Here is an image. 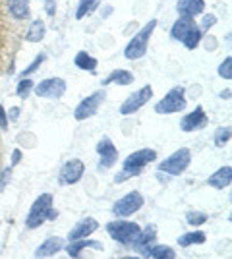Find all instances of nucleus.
<instances>
[{"label": "nucleus", "mask_w": 232, "mask_h": 259, "mask_svg": "<svg viewBox=\"0 0 232 259\" xmlns=\"http://www.w3.org/2000/svg\"><path fill=\"white\" fill-rule=\"evenodd\" d=\"M33 87H35V83L29 79V77H23V79H20L18 87H16V93H18V97L27 99V95L31 93V89H33Z\"/></svg>", "instance_id": "31"}, {"label": "nucleus", "mask_w": 232, "mask_h": 259, "mask_svg": "<svg viewBox=\"0 0 232 259\" xmlns=\"http://www.w3.org/2000/svg\"><path fill=\"white\" fill-rule=\"evenodd\" d=\"M153 244H155V227H147L144 234H140V236L135 238V242H133L132 246L142 255H151V251L155 248Z\"/></svg>", "instance_id": "17"}, {"label": "nucleus", "mask_w": 232, "mask_h": 259, "mask_svg": "<svg viewBox=\"0 0 232 259\" xmlns=\"http://www.w3.org/2000/svg\"><path fill=\"white\" fill-rule=\"evenodd\" d=\"M205 242V232H188V234H182V236L178 238V244L182 246V248H188L192 244H203Z\"/></svg>", "instance_id": "27"}, {"label": "nucleus", "mask_w": 232, "mask_h": 259, "mask_svg": "<svg viewBox=\"0 0 232 259\" xmlns=\"http://www.w3.org/2000/svg\"><path fill=\"white\" fill-rule=\"evenodd\" d=\"M111 83L130 85V83H133V74L128 70H112L111 74L103 79V85H111Z\"/></svg>", "instance_id": "23"}, {"label": "nucleus", "mask_w": 232, "mask_h": 259, "mask_svg": "<svg viewBox=\"0 0 232 259\" xmlns=\"http://www.w3.org/2000/svg\"><path fill=\"white\" fill-rule=\"evenodd\" d=\"M85 172V164L79 159H72V161L64 162V166L60 168V176L58 180L62 186H72V184H77L81 180V176Z\"/></svg>", "instance_id": "11"}, {"label": "nucleus", "mask_w": 232, "mask_h": 259, "mask_svg": "<svg viewBox=\"0 0 232 259\" xmlns=\"http://www.w3.org/2000/svg\"><path fill=\"white\" fill-rule=\"evenodd\" d=\"M190 162H192V153H190V149L182 147V149L172 153L168 159L159 162V170L170 174V176H178V174H182L188 168Z\"/></svg>", "instance_id": "6"}, {"label": "nucleus", "mask_w": 232, "mask_h": 259, "mask_svg": "<svg viewBox=\"0 0 232 259\" xmlns=\"http://www.w3.org/2000/svg\"><path fill=\"white\" fill-rule=\"evenodd\" d=\"M64 246V242H62V238H47L43 244L37 248L35 251V255L37 259H44V257H51V255H55L56 251H60Z\"/></svg>", "instance_id": "18"}, {"label": "nucleus", "mask_w": 232, "mask_h": 259, "mask_svg": "<svg viewBox=\"0 0 232 259\" xmlns=\"http://www.w3.org/2000/svg\"><path fill=\"white\" fill-rule=\"evenodd\" d=\"M144 207V195L140 192H130L126 194L122 199H118L114 207H112V213L116 217H128L133 215L135 211H140Z\"/></svg>", "instance_id": "10"}, {"label": "nucleus", "mask_w": 232, "mask_h": 259, "mask_svg": "<svg viewBox=\"0 0 232 259\" xmlns=\"http://www.w3.org/2000/svg\"><path fill=\"white\" fill-rule=\"evenodd\" d=\"M232 182V168L230 166H222L219 168L215 174H211L207 184H209L211 188H217V190H224V188H228Z\"/></svg>", "instance_id": "19"}, {"label": "nucleus", "mask_w": 232, "mask_h": 259, "mask_svg": "<svg viewBox=\"0 0 232 259\" xmlns=\"http://www.w3.org/2000/svg\"><path fill=\"white\" fill-rule=\"evenodd\" d=\"M196 25L194 22V18H184V16H180L174 25H172V29H170V37L174 39V41H184V37L188 35V31Z\"/></svg>", "instance_id": "21"}, {"label": "nucleus", "mask_w": 232, "mask_h": 259, "mask_svg": "<svg viewBox=\"0 0 232 259\" xmlns=\"http://www.w3.org/2000/svg\"><path fill=\"white\" fill-rule=\"evenodd\" d=\"M107 232L111 234L116 242H120L124 246H132L135 238L142 234V228L137 223H130V221H114L107 225Z\"/></svg>", "instance_id": "4"}, {"label": "nucleus", "mask_w": 232, "mask_h": 259, "mask_svg": "<svg viewBox=\"0 0 232 259\" xmlns=\"http://www.w3.org/2000/svg\"><path fill=\"white\" fill-rule=\"evenodd\" d=\"M153 161H157V151H153V149H140V151L126 157L124 168H144V166H147L149 162Z\"/></svg>", "instance_id": "14"}, {"label": "nucleus", "mask_w": 232, "mask_h": 259, "mask_svg": "<svg viewBox=\"0 0 232 259\" xmlns=\"http://www.w3.org/2000/svg\"><path fill=\"white\" fill-rule=\"evenodd\" d=\"M105 97H107L105 91H95L93 95H89L87 99H83L76 107V110H74V118H76L77 122H81V120H87V118H91V116H95L99 107L103 105Z\"/></svg>", "instance_id": "8"}, {"label": "nucleus", "mask_w": 232, "mask_h": 259, "mask_svg": "<svg viewBox=\"0 0 232 259\" xmlns=\"http://www.w3.org/2000/svg\"><path fill=\"white\" fill-rule=\"evenodd\" d=\"M201 37H203V31L199 29L198 25H194L192 29L188 31V35L184 37V47L188 49V51H194V49H198L199 47V43H201Z\"/></svg>", "instance_id": "26"}, {"label": "nucleus", "mask_w": 232, "mask_h": 259, "mask_svg": "<svg viewBox=\"0 0 232 259\" xmlns=\"http://www.w3.org/2000/svg\"><path fill=\"white\" fill-rule=\"evenodd\" d=\"M155 27H157V20H149L140 31L133 35L132 41L126 45V49H124V56L128 60H140L142 56H145L147 47H149V39L153 35Z\"/></svg>", "instance_id": "3"}, {"label": "nucleus", "mask_w": 232, "mask_h": 259, "mask_svg": "<svg viewBox=\"0 0 232 259\" xmlns=\"http://www.w3.org/2000/svg\"><path fill=\"white\" fill-rule=\"evenodd\" d=\"M35 95L44 99H60L66 93V81L62 77H47L33 87Z\"/></svg>", "instance_id": "9"}, {"label": "nucleus", "mask_w": 232, "mask_h": 259, "mask_svg": "<svg viewBox=\"0 0 232 259\" xmlns=\"http://www.w3.org/2000/svg\"><path fill=\"white\" fill-rule=\"evenodd\" d=\"M215 145L217 147H224L228 141H230V128L228 126H222V128H219L217 132H215Z\"/></svg>", "instance_id": "30"}, {"label": "nucleus", "mask_w": 232, "mask_h": 259, "mask_svg": "<svg viewBox=\"0 0 232 259\" xmlns=\"http://www.w3.org/2000/svg\"><path fill=\"white\" fill-rule=\"evenodd\" d=\"M232 58L230 56H226V58H224V62H222L221 66H219V76L222 77V79H228V81H230L232 79Z\"/></svg>", "instance_id": "33"}, {"label": "nucleus", "mask_w": 232, "mask_h": 259, "mask_svg": "<svg viewBox=\"0 0 232 259\" xmlns=\"http://www.w3.org/2000/svg\"><path fill=\"white\" fill-rule=\"evenodd\" d=\"M44 10H47V16L55 18V14H56V0H44Z\"/></svg>", "instance_id": "37"}, {"label": "nucleus", "mask_w": 232, "mask_h": 259, "mask_svg": "<svg viewBox=\"0 0 232 259\" xmlns=\"http://www.w3.org/2000/svg\"><path fill=\"white\" fill-rule=\"evenodd\" d=\"M55 197L51 194H43L39 195L37 199L33 201V205H31V211H29V215L25 219V225L27 228H37L41 227L44 221H53L56 219V211L55 207Z\"/></svg>", "instance_id": "2"}, {"label": "nucleus", "mask_w": 232, "mask_h": 259, "mask_svg": "<svg viewBox=\"0 0 232 259\" xmlns=\"http://www.w3.org/2000/svg\"><path fill=\"white\" fill-rule=\"evenodd\" d=\"M74 64L79 68V70H87V72H95V68H97V58H93L89 53L85 51H81V53L76 54V58H74Z\"/></svg>", "instance_id": "24"}, {"label": "nucleus", "mask_w": 232, "mask_h": 259, "mask_svg": "<svg viewBox=\"0 0 232 259\" xmlns=\"http://www.w3.org/2000/svg\"><path fill=\"white\" fill-rule=\"evenodd\" d=\"M6 114H8V120H18V118H20V108L12 107L10 110L6 112Z\"/></svg>", "instance_id": "39"}, {"label": "nucleus", "mask_w": 232, "mask_h": 259, "mask_svg": "<svg viewBox=\"0 0 232 259\" xmlns=\"http://www.w3.org/2000/svg\"><path fill=\"white\" fill-rule=\"evenodd\" d=\"M122 259H140V257H122Z\"/></svg>", "instance_id": "42"}, {"label": "nucleus", "mask_w": 232, "mask_h": 259, "mask_svg": "<svg viewBox=\"0 0 232 259\" xmlns=\"http://www.w3.org/2000/svg\"><path fill=\"white\" fill-rule=\"evenodd\" d=\"M25 35V22L14 20L8 0H0V77L10 76Z\"/></svg>", "instance_id": "1"}, {"label": "nucleus", "mask_w": 232, "mask_h": 259, "mask_svg": "<svg viewBox=\"0 0 232 259\" xmlns=\"http://www.w3.org/2000/svg\"><path fill=\"white\" fill-rule=\"evenodd\" d=\"M205 10V0H178L176 12L184 18H196Z\"/></svg>", "instance_id": "16"}, {"label": "nucleus", "mask_w": 232, "mask_h": 259, "mask_svg": "<svg viewBox=\"0 0 232 259\" xmlns=\"http://www.w3.org/2000/svg\"><path fill=\"white\" fill-rule=\"evenodd\" d=\"M186 108V93H184V87H172L165 97L161 99L157 105H155V112L157 114H174Z\"/></svg>", "instance_id": "5"}, {"label": "nucleus", "mask_w": 232, "mask_h": 259, "mask_svg": "<svg viewBox=\"0 0 232 259\" xmlns=\"http://www.w3.org/2000/svg\"><path fill=\"white\" fill-rule=\"evenodd\" d=\"M186 221H188L190 225H203V223H207V215L205 213H198V211H190L188 215H186Z\"/></svg>", "instance_id": "34"}, {"label": "nucleus", "mask_w": 232, "mask_h": 259, "mask_svg": "<svg viewBox=\"0 0 232 259\" xmlns=\"http://www.w3.org/2000/svg\"><path fill=\"white\" fill-rule=\"evenodd\" d=\"M99 228V223L95 221V219H83V221H79L76 227L70 230V234H68V240L70 242H74V240H83V238H87L89 234H93L95 230Z\"/></svg>", "instance_id": "15"}, {"label": "nucleus", "mask_w": 232, "mask_h": 259, "mask_svg": "<svg viewBox=\"0 0 232 259\" xmlns=\"http://www.w3.org/2000/svg\"><path fill=\"white\" fill-rule=\"evenodd\" d=\"M153 259H176V253L170 246H155L151 251Z\"/></svg>", "instance_id": "29"}, {"label": "nucleus", "mask_w": 232, "mask_h": 259, "mask_svg": "<svg viewBox=\"0 0 232 259\" xmlns=\"http://www.w3.org/2000/svg\"><path fill=\"white\" fill-rule=\"evenodd\" d=\"M97 153L101 155L99 168H111L118 161V151H116V147L112 145V141L109 138H103L97 143Z\"/></svg>", "instance_id": "13"}, {"label": "nucleus", "mask_w": 232, "mask_h": 259, "mask_svg": "<svg viewBox=\"0 0 232 259\" xmlns=\"http://www.w3.org/2000/svg\"><path fill=\"white\" fill-rule=\"evenodd\" d=\"M8 130V114H6V108L0 105V132H6Z\"/></svg>", "instance_id": "36"}, {"label": "nucleus", "mask_w": 232, "mask_h": 259, "mask_svg": "<svg viewBox=\"0 0 232 259\" xmlns=\"http://www.w3.org/2000/svg\"><path fill=\"white\" fill-rule=\"evenodd\" d=\"M44 33H47V27H44L43 20H33V22L29 23V27L25 29L23 41H27V43H39V41H43Z\"/></svg>", "instance_id": "22"}, {"label": "nucleus", "mask_w": 232, "mask_h": 259, "mask_svg": "<svg viewBox=\"0 0 232 259\" xmlns=\"http://www.w3.org/2000/svg\"><path fill=\"white\" fill-rule=\"evenodd\" d=\"M99 2L101 0H79V6H77L76 10V18L77 20H83L87 14H91V12L99 6Z\"/></svg>", "instance_id": "28"}, {"label": "nucleus", "mask_w": 232, "mask_h": 259, "mask_svg": "<svg viewBox=\"0 0 232 259\" xmlns=\"http://www.w3.org/2000/svg\"><path fill=\"white\" fill-rule=\"evenodd\" d=\"M207 114H205V110L203 107H196L190 114H186L182 122H180V128L182 132H196V130H201L207 126Z\"/></svg>", "instance_id": "12"}, {"label": "nucleus", "mask_w": 232, "mask_h": 259, "mask_svg": "<svg viewBox=\"0 0 232 259\" xmlns=\"http://www.w3.org/2000/svg\"><path fill=\"white\" fill-rule=\"evenodd\" d=\"M20 161H22V151L20 149H14L12 151V166H16Z\"/></svg>", "instance_id": "38"}, {"label": "nucleus", "mask_w": 232, "mask_h": 259, "mask_svg": "<svg viewBox=\"0 0 232 259\" xmlns=\"http://www.w3.org/2000/svg\"><path fill=\"white\" fill-rule=\"evenodd\" d=\"M2 159H4V143H2V138H0V164H2Z\"/></svg>", "instance_id": "40"}, {"label": "nucleus", "mask_w": 232, "mask_h": 259, "mask_svg": "<svg viewBox=\"0 0 232 259\" xmlns=\"http://www.w3.org/2000/svg\"><path fill=\"white\" fill-rule=\"evenodd\" d=\"M44 58H47L44 54H39V56H35L33 62L27 66V68H23V72L20 74V79H23V77H27V76H31L33 72H37V70H39V66H41L44 62Z\"/></svg>", "instance_id": "32"}, {"label": "nucleus", "mask_w": 232, "mask_h": 259, "mask_svg": "<svg viewBox=\"0 0 232 259\" xmlns=\"http://www.w3.org/2000/svg\"><path fill=\"white\" fill-rule=\"evenodd\" d=\"M8 12L14 20L27 22L29 20V0H8Z\"/></svg>", "instance_id": "20"}, {"label": "nucleus", "mask_w": 232, "mask_h": 259, "mask_svg": "<svg viewBox=\"0 0 232 259\" xmlns=\"http://www.w3.org/2000/svg\"><path fill=\"white\" fill-rule=\"evenodd\" d=\"M149 99H153V87L145 85V87H142V89H137L135 93H132L130 97L122 103L120 114L122 116H130L133 112H137L144 105L149 103Z\"/></svg>", "instance_id": "7"}, {"label": "nucleus", "mask_w": 232, "mask_h": 259, "mask_svg": "<svg viewBox=\"0 0 232 259\" xmlns=\"http://www.w3.org/2000/svg\"><path fill=\"white\" fill-rule=\"evenodd\" d=\"M217 23V18L213 16V14H207V16H203V22H201V31H209L211 27Z\"/></svg>", "instance_id": "35"}, {"label": "nucleus", "mask_w": 232, "mask_h": 259, "mask_svg": "<svg viewBox=\"0 0 232 259\" xmlns=\"http://www.w3.org/2000/svg\"><path fill=\"white\" fill-rule=\"evenodd\" d=\"M83 248H95V249H103L99 242H93V240H74V244H70L68 246V253L72 255V257H77V253L81 251Z\"/></svg>", "instance_id": "25"}, {"label": "nucleus", "mask_w": 232, "mask_h": 259, "mask_svg": "<svg viewBox=\"0 0 232 259\" xmlns=\"http://www.w3.org/2000/svg\"><path fill=\"white\" fill-rule=\"evenodd\" d=\"M228 97H230V89H226V91L221 93V99H228Z\"/></svg>", "instance_id": "41"}]
</instances>
